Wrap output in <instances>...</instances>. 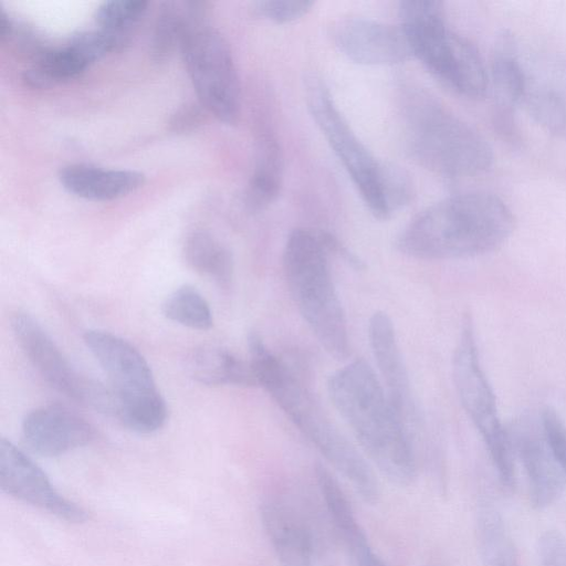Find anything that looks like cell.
<instances>
[{"mask_svg": "<svg viewBox=\"0 0 566 566\" xmlns=\"http://www.w3.org/2000/svg\"><path fill=\"white\" fill-rule=\"evenodd\" d=\"M328 396L378 471L405 488L417 476L410 430L389 400L371 367L356 359L333 373Z\"/></svg>", "mask_w": 566, "mask_h": 566, "instance_id": "1", "label": "cell"}, {"mask_svg": "<svg viewBox=\"0 0 566 566\" xmlns=\"http://www.w3.org/2000/svg\"><path fill=\"white\" fill-rule=\"evenodd\" d=\"M506 203L488 192L444 198L415 217L399 233L397 250L418 260H453L500 248L514 230Z\"/></svg>", "mask_w": 566, "mask_h": 566, "instance_id": "2", "label": "cell"}, {"mask_svg": "<svg viewBox=\"0 0 566 566\" xmlns=\"http://www.w3.org/2000/svg\"><path fill=\"white\" fill-rule=\"evenodd\" d=\"M248 346L256 386L272 397L298 431L350 482L365 503L376 504L380 495L379 484L361 453L258 333L250 332Z\"/></svg>", "mask_w": 566, "mask_h": 566, "instance_id": "3", "label": "cell"}, {"mask_svg": "<svg viewBox=\"0 0 566 566\" xmlns=\"http://www.w3.org/2000/svg\"><path fill=\"white\" fill-rule=\"evenodd\" d=\"M305 91L311 116L371 214L380 220L390 218L411 199L409 176L374 156L337 108L324 82L313 76L306 81Z\"/></svg>", "mask_w": 566, "mask_h": 566, "instance_id": "4", "label": "cell"}, {"mask_svg": "<svg viewBox=\"0 0 566 566\" xmlns=\"http://www.w3.org/2000/svg\"><path fill=\"white\" fill-rule=\"evenodd\" d=\"M319 231L294 229L283 251V270L292 298L317 342L335 359L350 353L347 321Z\"/></svg>", "mask_w": 566, "mask_h": 566, "instance_id": "5", "label": "cell"}, {"mask_svg": "<svg viewBox=\"0 0 566 566\" xmlns=\"http://www.w3.org/2000/svg\"><path fill=\"white\" fill-rule=\"evenodd\" d=\"M403 119L410 156L430 171L460 178L491 167L493 153L485 138L428 94L406 96Z\"/></svg>", "mask_w": 566, "mask_h": 566, "instance_id": "6", "label": "cell"}, {"mask_svg": "<svg viewBox=\"0 0 566 566\" xmlns=\"http://www.w3.org/2000/svg\"><path fill=\"white\" fill-rule=\"evenodd\" d=\"M83 339L108 377L115 401L114 417L137 433L159 430L167 419V406L139 350L124 338L101 329L86 331Z\"/></svg>", "mask_w": 566, "mask_h": 566, "instance_id": "7", "label": "cell"}, {"mask_svg": "<svg viewBox=\"0 0 566 566\" xmlns=\"http://www.w3.org/2000/svg\"><path fill=\"white\" fill-rule=\"evenodd\" d=\"M453 379L461 405L479 431L501 483L515 486L514 453L495 396L480 360L473 321L465 315L454 349Z\"/></svg>", "mask_w": 566, "mask_h": 566, "instance_id": "8", "label": "cell"}, {"mask_svg": "<svg viewBox=\"0 0 566 566\" xmlns=\"http://www.w3.org/2000/svg\"><path fill=\"white\" fill-rule=\"evenodd\" d=\"M180 50L199 103L226 124L240 115V86L234 60L224 38L203 21L189 22Z\"/></svg>", "mask_w": 566, "mask_h": 566, "instance_id": "9", "label": "cell"}, {"mask_svg": "<svg viewBox=\"0 0 566 566\" xmlns=\"http://www.w3.org/2000/svg\"><path fill=\"white\" fill-rule=\"evenodd\" d=\"M11 328L28 360L54 389L78 403L114 416L111 389L80 374L36 319L17 312L11 318Z\"/></svg>", "mask_w": 566, "mask_h": 566, "instance_id": "10", "label": "cell"}, {"mask_svg": "<svg viewBox=\"0 0 566 566\" xmlns=\"http://www.w3.org/2000/svg\"><path fill=\"white\" fill-rule=\"evenodd\" d=\"M506 431L514 457L524 468L533 507L543 510L552 505L564 491L566 474L549 446L541 413L520 415Z\"/></svg>", "mask_w": 566, "mask_h": 566, "instance_id": "11", "label": "cell"}, {"mask_svg": "<svg viewBox=\"0 0 566 566\" xmlns=\"http://www.w3.org/2000/svg\"><path fill=\"white\" fill-rule=\"evenodd\" d=\"M0 488L3 493L67 522L87 518L76 503L64 497L43 470L11 441L0 439Z\"/></svg>", "mask_w": 566, "mask_h": 566, "instance_id": "12", "label": "cell"}, {"mask_svg": "<svg viewBox=\"0 0 566 566\" xmlns=\"http://www.w3.org/2000/svg\"><path fill=\"white\" fill-rule=\"evenodd\" d=\"M337 49L364 65H395L412 54L401 28L365 18L339 21L333 31Z\"/></svg>", "mask_w": 566, "mask_h": 566, "instance_id": "13", "label": "cell"}, {"mask_svg": "<svg viewBox=\"0 0 566 566\" xmlns=\"http://www.w3.org/2000/svg\"><path fill=\"white\" fill-rule=\"evenodd\" d=\"M368 338L385 391L410 430L418 422L417 406L395 326L385 312H375L369 318Z\"/></svg>", "mask_w": 566, "mask_h": 566, "instance_id": "14", "label": "cell"}, {"mask_svg": "<svg viewBox=\"0 0 566 566\" xmlns=\"http://www.w3.org/2000/svg\"><path fill=\"white\" fill-rule=\"evenodd\" d=\"M22 438L28 448L53 458L90 443L95 430L76 412L59 405L39 407L25 415Z\"/></svg>", "mask_w": 566, "mask_h": 566, "instance_id": "15", "label": "cell"}, {"mask_svg": "<svg viewBox=\"0 0 566 566\" xmlns=\"http://www.w3.org/2000/svg\"><path fill=\"white\" fill-rule=\"evenodd\" d=\"M261 522L282 566H315L310 530L296 512L276 499L260 507Z\"/></svg>", "mask_w": 566, "mask_h": 566, "instance_id": "16", "label": "cell"}, {"mask_svg": "<svg viewBox=\"0 0 566 566\" xmlns=\"http://www.w3.org/2000/svg\"><path fill=\"white\" fill-rule=\"evenodd\" d=\"M494 93V125L500 134L516 129L514 108L526 92V78L517 59L514 40L507 32L499 35L491 62Z\"/></svg>", "mask_w": 566, "mask_h": 566, "instance_id": "17", "label": "cell"}, {"mask_svg": "<svg viewBox=\"0 0 566 566\" xmlns=\"http://www.w3.org/2000/svg\"><path fill=\"white\" fill-rule=\"evenodd\" d=\"M315 475L331 521L357 566H386L370 546L335 476L322 464L316 465Z\"/></svg>", "mask_w": 566, "mask_h": 566, "instance_id": "18", "label": "cell"}, {"mask_svg": "<svg viewBox=\"0 0 566 566\" xmlns=\"http://www.w3.org/2000/svg\"><path fill=\"white\" fill-rule=\"evenodd\" d=\"M59 180L70 193L93 201L126 196L144 185L145 176L135 170L105 169L87 164H72L59 172Z\"/></svg>", "mask_w": 566, "mask_h": 566, "instance_id": "19", "label": "cell"}, {"mask_svg": "<svg viewBox=\"0 0 566 566\" xmlns=\"http://www.w3.org/2000/svg\"><path fill=\"white\" fill-rule=\"evenodd\" d=\"M186 369L193 380L208 386H256L250 361L221 347L201 346L191 350Z\"/></svg>", "mask_w": 566, "mask_h": 566, "instance_id": "20", "label": "cell"}, {"mask_svg": "<svg viewBox=\"0 0 566 566\" xmlns=\"http://www.w3.org/2000/svg\"><path fill=\"white\" fill-rule=\"evenodd\" d=\"M283 179V155L277 138L271 130H263L258 140L256 161L249 180L244 202L252 212L273 203L280 195Z\"/></svg>", "mask_w": 566, "mask_h": 566, "instance_id": "21", "label": "cell"}, {"mask_svg": "<svg viewBox=\"0 0 566 566\" xmlns=\"http://www.w3.org/2000/svg\"><path fill=\"white\" fill-rule=\"evenodd\" d=\"M476 542L484 566H520L515 543L502 515L488 503L478 509Z\"/></svg>", "mask_w": 566, "mask_h": 566, "instance_id": "22", "label": "cell"}, {"mask_svg": "<svg viewBox=\"0 0 566 566\" xmlns=\"http://www.w3.org/2000/svg\"><path fill=\"white\" fill-rule=\"evenodd\" d=\"M184 255L196 272L208 276L220 286L230 285L233 277L232 254L211 233L203 230L191 232L185 241Z\"/></svg>", "mask_w": 566, "mask_h": 566, "instance_id": "23", "label": "cell"}, {"mask_svg": "<svg viewBox=\"0 0 566 566\" xmlns=\"http://www.w3.org/2000/svg\"><path fill=\"white\" fill-rule=\"evenodd\" d=\"M189 1L163 2L153 30L150 56L155 63H164L180 46L187 24L193 20Z\"/></svg>", "mask_w": 566, "mask_h": 566, "instance_id": "24", "label": "cell"}, {"mask_svg": "<svg viewBox=\"0 0 566 566\" xmlns=\"http://www.w3.org/2000/svg\"><path fill=\"white\" fill-rule=\"evenodd\" d=\"M163 313L168 319L191 329L207 331L213 324L207 300L191 285L171 292L163 303Z\"/></svg>", "mask_w": 566, "mask_h": 566, "instance_id": "25", "label": "cell"}, {"mask_svg": "<svg viewBox=\"0 0 566 566\" xmlns=\"http://www.w3.org/2000/svg\"><path fill=\"white\" fill-rule=\"evenodd\" d=\"M148 2L144 0H112L97 7L94 19L99 29L115 33H130L145 14Z\"/></svg>", "mask_w": 566, "mask_h": 566, "instance_id": "26", "label": "cell"}, {"mask_svg": "<svg viewBox=\"0 0 566 566\" xmlns=\"http://www.w3.org/2000/svg\"><path fill=\"white\" fill-rule=\"evenodd\" d=\"M312 1L305 0H266L254 3V11L274 23L294 22L304 17L313 7Z\"/></svg>", "mask_w": 566, "mask_h": 566, "instance_id": "27", "label": "cell"}, {"mask_svg": "<svg viewBox=\"0 0 566 566\" xmlns=\"http://www.w3.org/2000/svg\"><path fill=\"white\" fill-rule=\"evenodd\" d=\"M541 418L553 453L566 474V426L556 410L551 407L542 410Z\"/></svg>", "mask_w": 566, "mask_h": 566, "instance_id": "28", "label": "cell"}, {"mask_svg": "<svg viewBox=\"0 0 566 566\" xmlns=\"http://www.w3.org/2000/svg\"><path fill=\"white\" fill-rule=\"evenodd\" d=\"M532 108L538 122L551 129H558L565 123L563 105L555 95L549 93L536 94L532 102Z\"/></svg>", "mask_w": 566, "mask_h": 566, "instance_id": "29", "label": "cell"}, {"mask_svg": "<svg viewBox=\"0 0 566 566\" xmlns=\"http://www.w3.org/2000/svg\"><path fill=\"white\" fill-rule=\"evenodd\" d=\"M537 552L541 566H566V542L559 532H544Z\"/></svg>", "mask_w": 566, "mask_h": 566, "instance_id": "30", "label": "cell"}, {"mask_svg": "<svg viewBox=\"0 0 566 566\" xmlns=\"http://www.w3.org/2000/svg\"><path fill=\"white\" fill-rule=\"evenodd\" d=\"M206 112L200 103H186L170 115L168 129L174 134L193 132L203 123Z\"/></svg>", "mask_w": 566, "mask_h": 566, "instance_id": "31", "label": "cell"}, {"mask_svg": "<svg viewBox=\"0 0 566 566\" xmlns=\"http://www.w3.org/2000/svg\"><path fill=\"white\" fill-rule=\"evenodd\" d=\"M12 32V21L9 15L1 10L0 11V40L3 42Z\"/></svg>", "mask_w": 566, "mask_h": 566, "instance_id": "32", "label": "cell"}]
</instances>
